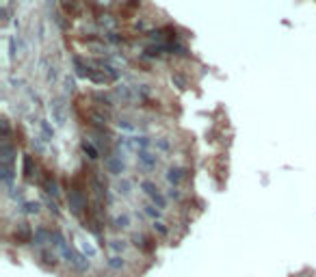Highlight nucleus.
I'll use <instances>...</instances> for the list:
<instances>
[{
    "label": "nucleus",
    "instance_id": "obj_7",
    "mask_svg": "<svg viewBox=\"0 0 316 277\" xmlns=\"http://www.w3.org/2000/svg\"><path fill=\"white\" fill-rule=\"evenodd\" d=\"M104 167L108 173H115V175H119L124 171V163H121V156H115L111 154L108 158H104Z\"/></svg>",
    "mask_w": 316,
    "mask_h": 277
},
{
    "label": "nucleus",
    "instance_id": "obj_4",
    "mask_svg": "<svg viewBox=\"0 0 316 277\" xmlns=\"http://www.w3.org/2000/svg\"><path fill=\"white\" fill-rule=\"evenodd\" d=\"M134 245H137L143 253H152L156 249V238L150 234H134Z\"/></svg>",
    "mask_w": 316,
    "mask_h": 277
},
{
    "label": "nucleus",
    "instance_id": "obj_11",
    "mask_svg": "<svg viewBox=\"0 0 316 277\" xmlns=\"http://www.w3.org/2000/svg\"><path fill=\"white\" fill-rule=\"evenodd\" d=\"M152 232L158 234V236H167L169 234V227L162 223V221H154V223H152Z\"/></svg>",
    "mask_w": 316,
    "mask_h": 277
},
{
    "label": "nucleus",
    "instance_id": "obj_9",
    "mask_svg": "<svg viewBox=\"0 0 316 277\" xmlns=\"http://www.w3.org/2000/svg\"><path fill=\"white\" fill-rule=\"evenodd\" d=\"M106 266H108V269H111V271L119 273V271H124V269H126V260H124L121 256H108Z\"/></svg>",
    "mask_w": 316,
    "mask_h": 277
},
{
    "label": "nucleus",
    "instance_id": "obj_13",
    "mask_svg": "<svg viewBox=\"0 0 316 277\" xmlns=\"http://www.w3.org/2000/svg\"><path fill=\"white\" fill-rule=\"evenodd\" d=\"M156 147L160 152H169V141L167 138H156Z\"/></svg>",
    "mask_w": 316,
    "mask_h": 277
},
{
    "label": "nucleus",
    "instance_id": "obj_10",
    "mask_svg": "<svg viewBox=\"0 0 316 277\" xmlns=\"http://www.w3.org/2000/svg\"><path fill=\"white\" fill-rule=\"evenodd\" d=\"M113 227L115 229H128L130 227V217L128 215H119L113 219Z\"/></svg>",
    "mask_w": 316,
    "mask_h": 277
},
{
    "label": "nucleus",
    "instance_id": "obj_2",
    "mask_svg": "<svg viewBox=\"0 0 316 277\" xmlns=\"http://www.w3.org/2000/svg\"><path fill=\"white\" fill-rule=\"evenodd\" d=\"M37 260L39 264L43 266V269H57L59 266V251L57 249H52V247H43V249H37Z\"/></svg>",
    "mask_w": 316,
    "mask_h": 277
},
{
    "label": "nucleus",
    "instance_id": "obj_12",
    "mask_svg": "<svg viewBox=\"0 0 316 277\" xmlns=\"http://www.w3.org/2000/svg\"><path fill=\"white\" fill-rule=\"evenodd\" d=\"M143 212H145V217H150V219H154V221H158V217H160V208H156L154 204H148L145 208H143Z\"/></svg>",
    "mask_w": 316,
    "mask_h": 277
},
{
    "label": "nucleus",
    "instance_id": "obj_8",
    "mask_svg": "<svg viewBox=\"0 0 316 277\" xmlns=\"http://www.w3.org/2000/svg\"><path fill=\"white\" fill-rule=\"evenodd\" d=\"M80 147H83V152L87 154V158L89 160H98V158H100V147H98L93 141H91V138H83V143H80Z\"/></svg>",
    "mask_w": 316,
    "mask_h": 277
},
{
    "label": "nucleus",
    "instance_id": "obj_6",
    "mask_svg": "<svg viewBox=\"0 0 316 277\" xmlns=\"http://www.w3.org/2000/svg\"><path fill=\"white\" fill-rule=\"evenodd\" d=\"M37 163H35L31 156H24V178L29 180V182H39V173H37Z\"/></svg>",
    "mask_w": 316,
    "mask_h": 277
},
{
    "label": "nucleus",
    "instance_id": "obj_3",
    "mask_svg": "<svg viewBox=\"0 0 316 277\" xmlns=\"http://www.w3.org/2000/svg\"><path fill=\"white\" fill-rule=\"evenodd\" d=\"M188 178V169L184 167H171L167 171V182L171 184V189H180V184Z\"/></svg>",
    "mask_w": 316,
    "mask_h": 277
},
{
    "label": "nucleus",
    "instance_id": "obj_1",
    "mask_svg": "<svg viewBox=\"0 0 316 277\" xmlns=\"http://www.w3.org/2000/svg\"><path fill=\"white\" fill-rule=\"evenodd\" d=\"M141 189H143V193L150 197V204H154L156 208H160V210H165L167 208V197L162 195V191L156 187L154 182H150V180H143L141 182Z\"/></svg>",
    "mask_w": 316,
    "mask_h": 277
},
{
    "label": "nucleus",
    "instance_id": "obj_5",
    "mask_svg": "<svg viewBox=\"0 0 316 277\" xmlns=\"http://www.w3.org/2000/svg\"><path fill=\"white\" fill-rule=\"evenodd\" d=\"M156 165H158V158L154 154H152L150 150H141L139 152V167L143 171H152V169H156Z\"/></svg>",
    "mask_w": 316,
    "mask_h": 277
}]
</instances>
